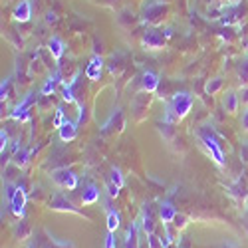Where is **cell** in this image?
<instances>
[{"instance_id": "1", "label": "cell", "mask_w": 248, "mask_h": 248, "mask_svg": "<svg viewBox=\"0 0 248 248\" xmlns=\"http://www.w3.org/2000/svg\"><path fill=\"white\" fill-rule=\"evenodd\" d=\"M193 95L189 93V92H179V93H175L173 95V99H171V106H169V111L177 117V119H183L185 115H187L189 111H191V108H193Z\"/></svg>"}, {"instance_id": "2", "label": "cell", "mask_w": 248, "mask_h": 248, "mask_svg": "<svg viewBox=\"0 0 248 248\" xmlns=\"http://www.w3.org/2000/svg\"><path fill=\"white\" fill-rule=\"evenodd\" d=\"M202 143H204L206 151H209L211 159L217 165H224V153H222V147H220V143L217 141V137L213 133H202Z\"/></svg>"}, {"instance_id": "3", "label": "cell", "mask_w": 248, "mask_h": 248, "mask_svg": "<svg viewBox=\"0 0 248 248\" xmlns=\"http://www.w3.org/2000/svg\"><path fill=\"white\" fill-rule=\"evenodd\" d=\"M52 179H54V183L58 185V187H62V189L72 191V189L78 187V177L70 169H56V171H52Z\"/></svg>"}, {"instance_id": "4", "label": "cell", "mask_w": 248, "mask_h": 248, "mask_svg": "<svg viewBox=\"0 0 248 248\" xmlns=\"http://www.w3.org/2000/svg\"><path fill=\"white\" fill-rule=\"evenodd\" d=\"M143 46L149 50H159L165 46V36L161 30L157 28H149L145 34H143Z\"/></svg>"}, {"instance_id": "5", "label": "cell", "mask_w": 248, "mask_h": 248, "mask_svg": "<svg viewBox=\"0 0 248 248\" xmlns=\"http://www.w3.org/2000/svg\"><path fill=\"white\" fill-rule=\"evenodd\" d=\"M24 206H26V191L22 185H18V189H16V195L12 197L10 201V211L14 217H24Z\"/></svg>"}, {"instance_id": "6", "label": "cell", "mask_w": 248, "mask_h": 248, "mask_svg": "<svg viewBox=\"0 0 248 248\" xmlns=\"http://www.w3.org/2000/svg\"><path fill=\"white\" fill-rule=\"evenodd\" d=\"M157 88H159V76L149 70L143 72L141 74V90L147 93H153V92H157Z\"/></svg>"}, {"instance_id": "7", "label": "cell", "mask_w": 248, "mask_h": 248, "mask_svg": "<svg viewBox=\"0 0 248 248\" xmlns=\"http://www.w3.org/2000/svg\"><path fill=\"white\" fill-rule=\"evenodd\" d=\"M58 133H60V139L62 141H74L76 137H78V121H70V119H66L64 121V125H62L60 129H58Z\"/></svg>"}, {"instance_id": "8", "label": "cell", "mask_w": 248, "mask_h": 248, "mask_svg": "<svg viewBox=\"0 0 248 248\" xmlns=\"http://www.w3.org/2000/svg\"><path fill=\"white\" fill-rule=\"evenodd\" d=\"M50 206H52L54 211H72V213H78L76 206H74L64 195H62V193H58V195H54V197L50 199Z\"/></svg>"}, {"instance_id": "9", "label": "cell", "mask_w": 248, "mask_h": 248, "mask_svg": "<svg viewBox=\"0 0 248 248\" xmlns=\"http://www.w3.org/2000/svg\"><path fill=\"white\" fill-rule=\"evenodd\" d=\"M141 224H143V231H145L147 234H149V232H155V215H153L151 204H145V206H143Z\"/></svg>"}, {"instance_id": "10", "label": "cell", "mask_w": 248, "mask_h": 248, "mask_svg": "<svg viewBox=\"0 0 248 248\" xmlns=\"http://www.w3.org/2000/svg\"><path fill=\"white\" fill-rule=\"evenodd\" d=\"M12 16H14V20H18V22H28L30 16H32V6H30L28 0H22V2L14 8Z\"/></svg>"}, {"instance_id": "11", "label": "cell", "mask_w": 248, "mask_h": 248, "mask_svg": "<svg viewBox=\"0 0 248 248\" xmlns=\"http://www.w3.org/2000/svg\"><path fill=\"white\" fill-rule=\"evenodd\" d=\"M175 217H177V209H175V206L171 202H161V206H159V218L163 220V224L173 222Z\"/></svg>"}, {"instance_id": "12", "label": "cell", "mask_w": 248, "mask_h": 248, "mask_svg": "<svg viewBox=\"0 0 248 248\" xmlns=\"http://www.w3.org/2000/svg\"><path fill=\"white\" fill-rule=\"evenodd\" d=\"M48 50L54 56V60H62V56H64V52H66V46H64V42H62L58 36H52L48 40Z\"/></svg>"}, {"instance_id": "13", "label": "cell", "mask_w": 248, "mask_h": 248, "mask_svg": "<svg viewBox=\"0 0 248 248\" xmlns=\"http://www.w3.org/2000/svg\"><path fill=\"white\" fill-rule=\"evenodd\" d=\"M165 12H167V8H165L163 4H157V6H149L147 12H145V20L149 24H157L159 20L165 16Z\"/></svg>"}, {"instance_id": "14", "label": "cell", "mask_w": 248, "mask_h": 248, "mask_svg": "<svg viewBox=\"0 0 248 248\" xmlns=\"http://www.w3.org/2000/svg\"><path fill=\"white\" fill-rule=\"evenodd\" d=\"M97 199H99V189L95 185H90L84 191V195H81V202L84 204H93V202H97Z\"/></svg>"}, {"instance_id": "15", "label": "cell", "mask_w": 248, "mask_h": 248, "mask_svg": "<svg viewBox=\"0 0 248 248\" xmlns=\"http://www.w3.org/2000/svg\"><path fill=\"white\" fill-rule=\"evenodd\" d=\"M224 108H226V111H229V113H236V109H238V95L234 92H229L224 95Z\"/></svg>"}, {"instance_id": "16", "label": "cell", "mask_w": 248, "mask_h": 248, "mask_svg": "<svg viewBox=\"0 0 248 248\" xmlns=\"http://www.w3.org/2000/svg\"><path fill=\"white\" fill-rule=\"evenodd\" d=\"M119 222H121V217L117 211H108V232H115L119 229Z\"/></svg>"}, {"instance_id": "17", "label": "cell", "mask_w": 248, "mask_h": 248, "mask_svg": "<svg viewBox=\"0 0 248 248\" xmlns=\"http://www.w3.org/2000/svg\"><path fill=\"white\" fill-rule=\"evenodd\" d=\"M137 231H139V224L133 222L129 226V231H127V244H125V248H137Z\"/></svg>"}, {"instance_id": "18", "label": "cell", "mask_w": 248, "mask_h": 248, "mask_svg": "<svg viewBox=\"0 0 248 248\" xmlns=\"http://www.w3.org/2000/svg\"><path fill=\"white\" fill-rule=\"evenodd\" d=\"M220 88H222V78H213L211 81H206L204 92L209 93V95H215V93H217Z\"/></svg>"}, {"instance_id": "19", "label": "cell", "mask_w": 248, "mask_h": 248, "mask_svg": "<svg viewBox=\"0 0 248 248\" xmlns=\"http://www.w3.org/2000/svg\"><path fill=\"white\" fill-rule=\"evenodd\" d=\"M86 76H88V79H99L101 78V66H97V64H93V62L90 60V66L86 68Z\"/></svg>"}, {"instance_id": "20", "label": "cell", "mask_w": 248, "mask_h": 248, "mask_svg": "<svg viewBox=\"0 0 248 248\" xmlns=\"http://www.w3.org/2000/svg\"><path fill=\"white\" fill-rule=\"evenodd\" d=\"M109 181H111V183H115L119 189L123 187V183H125V181H123V175H121V171H119L117 167H113V169L109 171Z\"/></svg>"}, {"instance_id": "21", "label": "cell", "mask_w": 248, "mask_h": 248, "mask_svg": "<svg viewBox=\"0 0 248 248\" xmlns=\"http://www.w3.org/2000/svg\"><path fill=\"white\" fill-rule=\"evenodd\" d=\"M147 242H149V248H165L163 238L157 236L155 232H149V234H147Z\"/></svg>"}, {"instance_id": "22", "label": "cell", "mask_w": 248, "mask_h": 248, "mask_svg": "<svg viewBox=\"0 0 248 248\" xmlns=\"http://www.w3.org/2000/svg\"><path fill=\"white\" fill-rule=\"evenodd\" d=\"M64 111H62V106L56 109V115H54V119H52V127H56V129H60L62 125H64Z\"/></svg>"}, {"instance_id": "23", "label": "cell", "mask_w": 248, "mask_h": 248, "mask_svg": "<svg viewBox=\"0 0 248 248\" xmlns=\"http://www.w3.org/2000/svg\"><path fill=\"white\" fill-rule=\"evenodd\" d=\"M26 161H28V153L26 151H16L14 153V163L18 165V167H24V165H26Z\"/></svg>"}, {"instance_id": "24", "label": "cell", "mask_w": 248, "mask_h": 248, "mask_svg": "<svg viewBox=\"0 0 248 248\" xmlns=\"http://www.w3.org/2000/svg\"><path fill=\"white\" fill-rule=\"evenodd\" d=\"M187 220H189V218L185 217V215H179V213H177V217H175V220H173L171 224L179 231V229H185V226H187Z\"/></svg>"}, {"instance_id": "25", "label": "cell", "mask_w": 248, "mask_h": 248, "mask_svg": "<svg viewBox=\"0 0 248 248\" xmlns=\"http://www.w3.org/2000/svg\"><path fill=\"white\" fill-rule=\"evenodd\" d=\"M106 187H108V195H109L111 199L119 195V187H117V185H115V183H111V181H108V185H106Z\"/></svg>"}, {"instance_id": "26", "label": "cell", "mask_w": 248, "mask_h": 248, "mask_svg": "<svg viewBox=\"0 0 248 248\" xmlns=\"http://www.w3.org/2000/svg\"><path fill=\"white\" fill-rule=\"evenodd\" d=\"M106 248H115V232H108V236H106Z\"/></svg>"}, {"instance_id": "27", "label": "cell", "mask_w": 248, "mask_h": 248, "mask_svg": "<svg viewBox=\"0 0 248 248\" xmlns=\"http://www.w3.org/2000/svg\"><path fill=\"white\" fill-rule=\"evenodd\" d=\"M0 141H2V153H4V149L8 147V133L2 129V131H0Z\"/></svg>"}, {"instance_id": "28", "label": "cell", "mask_w": 248, "mask_h": 248, "mask_svg": "<svg viewBox=\"0 0 248 248\" xmlns=\"http://www.w3.org/2000/svg\"><path fill=\"white\" fill-rule=\"evenodd\" d=\"M240 157H242V161H246V163H248V143H242V151H240Z\"/></svg>"}, {"instance_id": "29", "label": "cell", "mask_w": 248, "mask_h": 248, "mask_svg": "<svg viewBox=\"0 0 248 248\" xmlns=\"http://www.w3.org/2000/svg\"><path fill=\"white\" fill-rule=\"evenodd\" d=\"M0 97H2V99L10 97V95H8V81H4V84H2V90H0Z\"/></svg>"}, {"instance_id": "30", "label": "cell", "mask_w": 248, "mask_h": 248, "mask_svg": "<svg viewBox=\"0 0 248 248\" xmlns=\"http://www.w3.org/2000/svg\"><path fill=\"white\" fill-rule=\"evenodd\" d=\"M242 127H244V129H248V109L242 113Z\"/></svg>"}, {"instance_id": "31", "label": "cell", "mask_w": 248, "mask_h": 248, "mask_svg": "<svg viewBox=\"0 0 248 248\" xmlns=\"http://www.w3.org/2000/svg\"><path fill=\"white\" fill-rule=\"evenodd\" d=\"M46 20H48V22L52 24V22H56L58 18H56V14H54V12H48V14H46Z\"/></svg>"}, {"instance_id": "32", "label": "cell", "mask_w": 248, "mask_h": 248, "mask_svg": "<svg viewBox=\"0 0 248 248\" xmlns=\"http://www.w3.org/2000/svg\"><path fill=\"white\" fill-rule=\"evenodd\" d=\"M30 248H34V246H30Z\"/></svg>"}]
</instances>
